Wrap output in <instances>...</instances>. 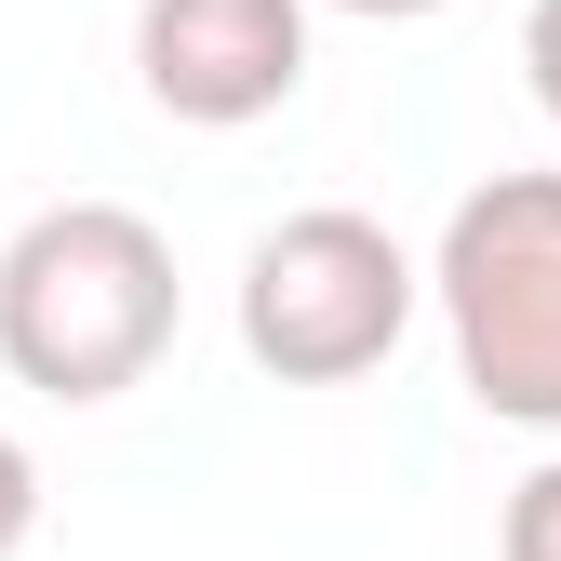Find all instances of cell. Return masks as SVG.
Returning <instances> with one entry per match:
<instances>
[{
	"mask_svg": "<svg viewBox=\"0 0 561 561\" xmlns=\"http://www.w3.org/2000/svg\"><path fill=\"white\" fill-rule=\"evenodd\" d=\"M187 321L174 241L134 201H41L0 241V375L41 401H121L161 375Z\"/></svg>",
	"mask_w": 561,
	"mask_h": 561,
	"instance_id": "cell-1",
	"label": "cell"
},
{
	"mask_svg": "<svg viewBox=\"0 0 561 561\" xmlns=\"http://www.w3.org/2000/svg\"><path fill=\"white\" fill-rule=\"evenodd\" d=\"M428 308L455 334V388L495 428L561 442V174H481L428 241Z\"/></svg>",
	"mask_w": 561,
	"mask_h": 561,
	"instance_id": "cell-2",
	"label": "cell"
},
{
	"mask_svg": "<svg viewBox=\"0 0 561 561\" xmlns=\"http://www.w3.org/2000/svg\"><path fill=\"white\" fill-rule=\"evenodd\" d=\"M414 308H428V267L401 254V228L347 215V201H308V215L254 228V254H241V347L280 388L375 375L414 334Z\"/></svg>",
	"mask_w": 561,
	"mask_h": 561,
	"instance_id": "cell-3",
	"label": "cell"
},
{
	"mask_svg": "<svg viewBox=\"0 0 561 561\" xmlns=\"http://www.w3.org/2000/svg\"><path fill=\"white\" fill-rule=\"evenodd\" d=\"M134 81L187 134H241L308 94V0H134Z\"/></svg>",
	"mask_w": 561,
	"mask_h": 561,
	"instance_id": "cell-4",
	"label": "cell"
},
{
	"mask_svg": "<svg viewBox=\"0 0 561 561\" xmlns=\"http://www.w3.org/2000/svg\"><path fill=\"white\" fill-rule=\"evenodd\" d=\"M495 561H561V442L508 481V508H495Z\"/></svg>",
	"mask_w": 561,
	"mask_h": 561,
	"instance_id": "cell-5",
	"label": "cell"
},
{
	"mask_svg": "<svg viewBox=\"0 0 561 561\" xmlns=\"http://www.w3.org/2000/svg\"><path fill=\"white\" fill-rule=\"evenodd\" d=\"M27 535H41V455H27L14 428H0V561H14Z\"/></svg>",
	"mask_w": 561,
	"mask_h": 561,
	"instance_id": "cell-6",
	"label": "cell"
},
{
	"mask_svg": "<svg viewBox=\"0 0 561 561\" xmlns=\"http://www.w3.org/2000/svg\"><path fill=\"white\" fill-rule=\"evenodd\" d=\"M522 81H535V107H548V134H561V0L522 14Z\"/></svg>",
	"mask_w": 561,
	"mask_h": 561,
	"instance_id": "cell-7",
	"label": "cell"
},
{
	"mask_svg": "<svg viewBox=\"0 0 561 561\" xmlns=\"http://www.w3.org/2000/svg\"><path fill=\"white\" fill-rule=\"evenodd\" d=\"M334 14H362V27H414V14H442V0H334Z\"/></svg>",
	"mask_w": 561,
	"mask_h": 561,
	"instance_id": "cell-8",
	"label": "cell"
}]
</instances>
